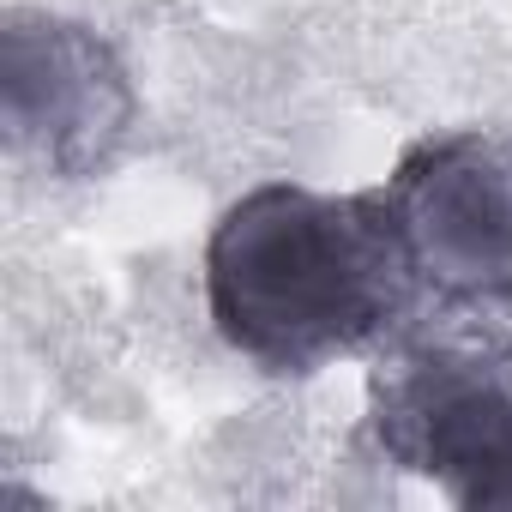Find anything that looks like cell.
<instances>
[{"label": "cell", "instance_id": "cell-1", "mask_svg": "<svg viewBox=\"0 0 512 512\" xmlns=\"http://www.w3.org/2000/svg\"><path fill=\"white\" fill-rule=\"evenodd\" d=\"M199 272L217 338L284 380L398 338L422 302L386 187L260 181L223 205Z\"/></svg>", "mask_w": 512, "mask_h": 512}, {"label": "cell", "instance_id": "cell-2", "mask_svg": "<svg viewBox=\"0 0 512 512\" xmlns=\"http://www.w3.org/2000/svg\"><path fill=\"white\" fill-rule=\"evenodd\" d=\"M368 434L458 512H512V350L488 338L398 350L368 380Z\"/></svg>", "mask_w": 512, "mask_h": 512}, {"label": "cell", "instance_id": "cell-3", "mask_svg": "<svg viewBox=\"0 0 512 512\" xmlns=\"http://www.w3.org/2000/svg\"><path fill=\"white\" fill-rule=\"evenodd\" d=\"M380 187L422 296L458 314H512V139L488 127L428 133Z\"/></svg>", "mask_w": 512, "mask_h": 512}, {"label": "cell", "instance_id": "cell-4", "mask_svg": "<svg viewBox=\"0 0 512 512\" xmlns=\"http://www.w3.org/2000/svg\"><path fill=\"white\" fill-rule=\"evenodd\" d=\"M133 121V73L97 25L49 7L0 19V127L19 157L55 181H91L121 157Z\"/></svg>", "mask_w": 512, "mask_h": 512}]
</instances>
